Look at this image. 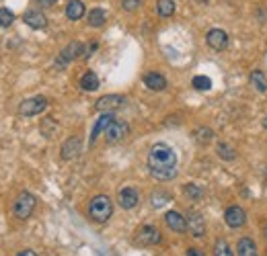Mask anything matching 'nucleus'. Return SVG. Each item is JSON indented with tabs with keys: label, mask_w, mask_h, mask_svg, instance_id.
<instances>
[{
	"label": "nucleus",
	"mask_w": 267,
	"mask_h": 256,
	"mask_svg": "<svg viewBox=\"0 0 267 256\" xmlns=\"http://www.w3.org/2000/svg\"><path fill=\"white\" fill-rule=\"evenodd\" d=\"M148 170L154 178L159 180H173L177 176V154L175 150L165 144V142H159L150 148L148 152Z\"/></svg>",
	"instance_id": "f257e3e1"
},
{
	"label": "nucleus",
	"mask_w": 267,
	"mask_h": 256,
	"mask_svg": "<svg viewBox=\"0 0 267 256\" xmlns=\"http://www.w3.org/2000/svg\"><path fill=\"white\" fill-rule=\"evenodd\" d=\"M169 201H171V195L165 193V190H157V193H152V199H150L152 207H163V205L169 203Z\"/></svg>",
	"instance_id": "bb28decb"
},
{
	"label": "nucleus",
	"mask_w": 267,
	"mask_h": 256,
	"mask_svg": "<svg viewBox=\"0 0 267 256\" xmlns=\"http://www.w3.org/2000/svg\"><path fill=\"white\" fill-rule=\"evenodd\" d=\"M144 84H146V88L159 92V90H165L167 88V78L163 74H159V72H148L144 76Z\"/></svg>",
	"instance_id": "f3484780"
},
{
	"label": "nucleus",
	"mask_w": 267,
	"mask_h": 256,
	"mask_svg": "<svg viewBox=\"0 0 267 256\" xmlns=\"http://www.w3.org/2000/svg\"><path fill=\"white\" fill-rule=\"evenodd\" d=\"M117 203L121 209H134L138 203H140V195H138V190L134 188V186H125L119 190V195H117Z\"/></svg>",
	"instance_id": "ddd939ff"
},
{
	"label": "nucleus",
	"mask_w": 267,
	"mask_h": 256,
	"mask_svg": "<svg viewBox=\"0 0 267 256\" xmlns=\"http://www.w3.org/2000/svg\"><path fill=\"white\" fill-rule=\"evenodd\" d=\"M263 127H267V119H263Z\"/></svg>",
	"instance_id": "c9c22d12"
},
{
	"label": "nucleus",
	"mask_w": 267,
	"mask_h": 256,
	"mask_svg": "<svg viewBox=\"0 0 267 256\" xmlns=\"http://www.w3.org/2000/svg\"><path fill=\"white\" fill-rule=\"evenodd\" d=\"M183 193H185L189 199L199 201V199L204 197V188H199L197 184H185V186H183Z\"/></svg>",
	"instance_id": "a878e982"
},
{
	"label": "nucleus",
	"mask_w": 267,
	"mask_h": 256,
	"mask_svg": "<svg viewBox=\"0 0 267 256\" xmlns=\"http://www.w3.org/2000/svg\"><path fill=\"white\" fill-rule=\"evenodd\" d=\"M37 207V199L33 193H29V190H23L17 199H15V205H13V213L17 220H27L31 213L35 211Z\"/></svg>",
	"instance_id": "7ed1b4c3"
},
{
	"label": "nucleus",
	"mask_w": 267,
	"mask_h": 256,
	"mask_svg": "<svg viewBox=\"0 0 267 256\" xmlns=\"http://www.w3.org/2000/svg\"><path fill=\"white\" fill-rule=\"evenodd\" d=\"M66 16H68L70 20H80L84 16L82 0H68V4H66Z\"/></svg>",
	"instance_id": "6ab92c4d"
},
{
	"label": "nucleus",
	"mask_w": 267,
	"mask_h": 256,
	"mask_svg": "<svg viewBox=\"0 0 267 256\" xmlns=\"http://www.w3.org/2000/svg\"><path fill=\"white\" fill-rule=\"evenodd\" d=\"M236 252H238V256H259L257 244H255L253 238H249V236H244V238H240V240L236 242Z\"/></svg>",
	"instance_id": "a211bd4d"
},
{
	"label": "nucleus",
	"mask_w": 267,
	"mask_h": 256,
	"mask_svg": "<svg viewBox=\"0 0 267 256\" xmlns=\"http://www.w3.org/2000/svg\"><path fill=\"white\" fill-rule=\"evenodd\" d=\"M127 123L125 121H117V119H113L109 125H107V130H105V140H107V144H117V142H121L125 136H127Z\"/></svg>",
	"instance_id": "0eeeda50"
},
{
	"label": "nucleus",
	"mask_w": 267,
	"mask_h": 256,
	"mask_svg": "<svg viewBox=\"0 0 267 256\" xmlns=\"http://www.w3.org/2000/svg\"><path fill=\"white\" fill-rule=\"evenodd\" d=\"M163 240L161 236V232L154 228V226H142L136 234V242L142 244V246H154V244H159Z\"/></svg>",
	"instance_id": "9d476101"
},
{
	"label": "nucleus",
	"mask_w": 267,
	"mask_h": 256,
	"mask_svg": "<svg viewBox=\"0 0 267 256\" xmlns=\"http://www.w3.org/2000/svg\"><path fill=\"white\" fill-rule=\"evenodd\" d=\"M23 20L31 29H46L48 27V16L43 12H39V10H27L23 14Z\"/></svg>",
	"instance_id": "2eb2a0df"
},
{
	"label": "nucleus",
	"mask_w": 267,
	"mask_h": 256,
	"mask_svg": "<svg viewBox=\"0 0 267 256\" xmlns=\"http://www.w3.org/2000/svg\"><path fill=\"white\" fill-rule=\"evenodd\" d=\"M251 84L259 90V92H265L267 90V76H265V72H261V70H253L251 72Z\"/></svg>",
	"instance_id": "5701e85b"
},
{
	"label": "nucleus",
	"mask_w": 267,
	"mask_h": 256,
	"mask_svg": "<svg viewBox=\"0 0 267 256\" xmlns=\"http://www.w3.org/2000/svg\"><path fill=\"white\" fill-rule=\"evenodd\" d=\"M216 152H218V156H220L222 160H228V162H232V160L236 158V152L232 150V148H230L228 144H218Z\"/></svg>",
	"instance_id": "b1692460"
},
{
	"label": "nucleus",
	"mask_w": 267,
	"mask_h": 256,
	"mask_svg": "<svg viewBox=\"0 0 267 256\" xmlns=\"http://www.w3.org/2000/svg\"><path fill=\"white\" fill-rule=\"evenodd\" d=\"M80 152H82V140L78 136H72L62 144L60 156H62V160H74L80 156Z\"/></svg>",
	"instance_id": "1a4fd4ad"
},
{
	"label": "nucleus",
	"mask_w": 267,
	"mask_h": 256,
	"mask_svg": "<svg viewBox=\"0 0 267 256\" xmlns=\"http://www.w3.org/2000/svg\"><path fill=\"white\" fill-rule=\"evenodd\" d=\"M263 232H265V236H267V226H265V230H263Z\"/></svg>",
	"instance_id": "e433bc0d"
},
{
	"label": "nucleus",
	"mask_w": 267,
	"mask_h": 256,
	"mask_svg": "<svg viewBox=\"0 0 267 256\" xmlns=\"http://www.w3.org/2000/svg\"><path fill=\"white\" fill-rule=\"evenodd\" d=\"M191 84H193L195 90H210L212 88V80L208 76H195Z\"/></svg>",
	"instance_id": "cd10ccee"
},
{
	"label": "nucleus",
	"mask_w": 267,
	"mask_h": 256,
	"mask_svg": "<svg viewBox=\"0 0 267 256\" xmlns=\"http://www.w3.org/2000/svg\"><path fill=\"white\" fill-rule=\"evenodd\" d=\"M212 138H214V134H212V130H208V127H199V130L195 132V140L199 144H210Z\"/></svg>",
	"instance_id": "c756f323"
},
{
	"label": "nucleus",
	"mask_w": 267,
	"mask_h": 256,
	"mask_svg": "<svg viewBox=\"0 0 267 256\" xmlns=\"http://www.w3.org/2000/svg\"><path fill=\"white\" fill-rule=\"evenodd\" d=\"M224 220H226L228 228H234L236 230V228L244 226V222H247V213H244V209L238 207V205H230L224 211Z\"/></svg>",
	"instance_id": "f8f14e48"
},
{
	"label": "nucleus",
	"mask_w": 267,
	"mask_h": 256,
	"mask_svg": "<svg viewBox=\"0 0 267 256\" xmlns=\"http://www.w3.org/2000/svg\"><path fill=\"white\" fill-rule=\"evenodd\" d=\"M115 119V115L113 113H103L99 119H97V123H95V127H93V132H91V140H88V144H95L97 142V138L101 136V134H105V130H107V125Z\"/></svg>",
	"instance_id": "dca6fc26"
},
{
	"label": "nucleus",
	"mask_w": 267,
	"mask_h": 256,
	"mask_svg": "<svg viewBox=\"0 0 267 256\" xmlns=\"http://www.w3.org/2000/svg\"><path fill=\"white\" fill-rule=\"evenodd\" d=\"M17 256H37V252H33V250H21Z\"/></svg>",
	"instance_id": "f704fd0d"
},
{
	"label": "nucleus",
	"mask_w": 267,
	"mask_h": 256,
	"mask_svg": "<svg viewBox=\"0 0 267 256\" xmlns=\"http://www.w3.org/2000/svg\"><path fill=\"white\" fill-rule=\"evenodd\" d=\"M97 48H99L97 41H91L88 46H84V54H82V58H91V56L97 52Z\"/></svg>",
	"instance_id": "2f4dec72"
},
{
	"label": "nucleus",
	"mask_w": 267,
	"mask_h": 256,
	"mask_svg": "<svg viewBox=\"0 0 267 256\" xmlns=\"http://www.w3.org/2000/svg\"><path fill=\"white\" fill-rule=\"evenodd\" d=\"M187 256H206L202 250H195V248H189L187 250Z\"/></svg>",
	"instance_id": "72a5a7b5"
},
{
	"label": "nucleus",
	"mask_w": 267,
	"mask_h": 256,
	"mask_svg": "<svg viewBox=\"0 0 267 256\" xmlns=\"http://www.w3.org/2000/svg\"><path fill=\"white\" fill-rule=\"evenodd\" d=\"M15 23V12L11 10V8H0V27L3 29H7V27H11Z\"/></svg>",
	"instance_id": "393cba45"
},
{
	"label": "nucleus",
	"mask_w": 267,
	"mask_h": 256,
	"mask_svg": "<svg viewBox=\"0 0 267 256\" xmlns=\"http://www.w3.org/2000/svg\"><path fill=\"white\" fill-rule=\"evenodd\" d=\"M214 256H232L230 246L226 244V240H216V244H214Z\"/></svg>",
	"instance_id": "c85d7f7f"
},
{
	"label": "nucleus",
	"mask_w": 267,
	"mask_h": 256,
	"mask_svg": "<svg viewBox=\"0 0 267 256\" xmlns=\"http://www.w3.org/2000/svg\"><path fill=\"white\" fill-rule=\"evenodd\" d=\"M82 54H84V46L80 44V41H70V44L60 52V56L56 58L54 68H56V70H64V68L68 66V64H70L72 60L82 58Z\"/></svg>",
	"instance_id": "20e7f679"
},
{
	"label": "nucleus",
	"mask_w": 267,
	"mask_h": 256,
	"mask_svg": "<svg viewBox=\"0 0 267 256\" xmlns=\"http://www.w3.org/2000/svg\"><path fill=\"white\" fill-rule=\"evenodd\" d=\"M125 104V96L121 94H105L95 102V109L101 113H113Z\"/></svg>",
	"instance_id": "423d86ee"
},
{
	"label": "nucleus",
	"mask_w": 267,
	"mask_h": 256,
	"mask_svg": "<svg viewBox=\"0 0 267 256\" xmlns=\"http://www.w3.org/2000/svg\"><path fill=\"white\" fill-rule=\"evenodd\" d=\"M206 44L214 52H224L226 46H228V33L224 29H210L206 33Z\"/></svg>",
	"instance_id": "6e6552de"
},
{
	"label": "nucleus",
	"mask_w": 267,
	"mask_h": 256,
	"mask_svg": "<svg viewBox=\"0 0 267 256\" xmlns=\"http://www.w3.org/2000/svg\"><path fill=\"white\" fill-rule=\"evenodd\" d=\"M165 224L177 234H185L187 232V220L181 216L179 211H167L165 213Z\"/></svg>",
	"instance_id": "4468645a"
},
{
	"label": "nucleus",
	"mask_w": 267,
	"mask_h": 256,
	"mask_svg": "<svg viewBox=\"0 0 267 256\" xmlns=\"http://www.w3.org/2000/svg\"><path fill=\"white\" fill-rule=\"evenodd\" d=\"M88 25H91V27H103L105 25V20H107V12L103 10V8H93L91 12H88Z\"/></svg>",
	"instance_id": "412c9836"
},
{
	"label": "nucleus",
	"mask_w": 267,
	"mask_h": 256,
	"mask_svg": "<svg viewBox=\"0 0 267 256\" xmlns=\"http://www.w3.org/2000/svg\"><path fill=\"white\" fill-rule=\"evenodd\" d=\"M56 2H58V0H37V4H39L41 8H52Z\"/></svg>",
	"instance_id": "473e14b6"
},
{
	"label": "nucleus",
	"mask_w": 267,
	"mask_h": 256,
	"mask_svg": "<svg viewBox=\"0 0 267 256\" xmlns=\"http://www.w3.org/2000/svg\"><path fill=\"white\" fill-rule=\"evenodd\" d=\"M46 109H48V98L41 96V94H37V96L25 98L23 102L19 104V115H21V117H35V115L43 113Z\"/></svg>",
	"instance_id": "39448f33"
},
{
	"label": "nucleus",
	"mask_w": 267,
	"mask_h": 256,
	"mask_svg": "<svg viewBox=\"0 0 267 256\" xmlns=\"http://www.w3.org/2000/svg\"><path fill=\"white\" fill-rule=\"evenodd\" d=\"M140 4H142V0H121V6H123V10H127V12L138 10Z\"/></svg>",
	"instance_id": "7c9ffc66"
},
{
	"label": "nucleus",
	"mask_w": 267,
	"mask_h": 256,
	"mask_svg": "<svg viewBox=\"0 0 267 256\" xmlns=\"http://www.w3.org/2000/svg\"><path fill=\"white\" fill-rule=\"evenodd\" d=\"M187 232H191V236H195V238H202L206 234V222H204V216L199 211H189Z\"/></svg>",
	"instance_id": "9b49d317"
},
{
	"label": "nucleus",
	"mask_w": 267,
	"mask_h": 256,
	"mask_svg": "<svg viewBox=\"0 0 267 256\" xmlns=\"http://www.w3.org/2000/svg\"><path fill=\"white\" fill-rule=\"evenodd\" d=\"M80 88L86 90V92H95L99 88V76L95 72H91V70L84 72L80 76Z\"/></svg>",
	"instance_id": "aec40b11"
},
{
	"label": "nucleus",
	"mask_w": 267,
	"mask_h": 256,
	"mask_svg": "<svg viewBox=\"0 0 267 256\" xmlns=\"http://www.w3.org/2000/svg\"><path fill=\"white\" fill-rule=\"evenodd\" d=\"M111 213H113V203L107 195H97L88 203V216L97 224H105L111 218Z\"/></svg>",
	"instance_id": "f03ea898"
},
{
	"label": "nucleus",
	"mask_w": 267,
	"mask_h": 256,
	"mask_svg": "<svg viewBox=\"0 0 267 256\" xmlns=\"http://www.w3.org/2000/svg\"><path fill=\"white\" fill-rule=\"evenodd\" d=\"M157 12L161 18H169L175 12V0H159L157 2Z\"/></svg>",
	"instance_id": "4be33fe9"
}]
</instances>
